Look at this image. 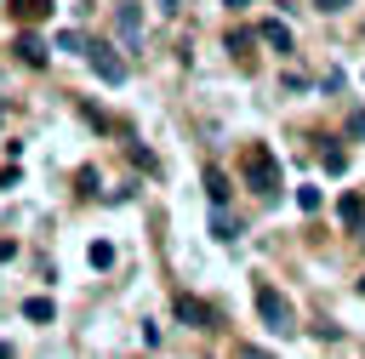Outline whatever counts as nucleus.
Masks as SVG:
<instances>
[{
    "instance_id": "nucleus-1",
    "label": "nucleus",
    "mask_w": 365,
    "mask_h": 359,
    "mask_svg": "<svg viewBox=\"0 0 365 359\" xmlns=\"http://www.w3.org/2000/svg\"><path fill=\"white\" fill-rule=\"evenodd\" d=\"M240 177H245V188L251 194H279V160H274V148L268 142H245L240 148Z\"/></svg>"
},
{
    "instance_id": "nucleus-2",
    "label": "nucleus",
    "mask_w": 365,
    "mask_h": 359,
    "mask_svg": "<svg viewBox=\"0 0 365 359\" xmlns=\"http://www.w3.org/2000/svg\"><path fill=\"white\" fill-rule=\"evenodd\" d=\"M257 313H262V325H268V331H279V336H285V331L297 325L291 302H285V296H279V291H274L268 279H257Z\"/></svg>"
},
{
    "instance_id": "nucleus-3",
    "label": "nucleus",
    "mask_w": 365,
    "mask_h": 359,
    "mask_svg": "<svg viewBox=\"0 0 365 359\" xmlns=\"http://www.w3.org/2000/svg\"><path fill=\"white\" fill-rule=\"evenodd\" d=\"M86 63H91V74H97L103 85H125V57H120L114 46L91 40V46H86Z\"/></svg>"
},
{
    "instance_id": "nucleus-4",
    "label": "nucleus",
    "mask_w": 365,
    "mask_h": 359,
    "mask_svg": "<svg viewBox=\"0 0 365 359\" xmlns=\"http://www.w3.org/2000/svg\"><path fill=\"white\" fill-rule=\"evenodd\" d=\"M114 28H120V46L125 51H143V6L137 0H120L114 6Z\"/></svg>"
},
{
    "instance_id": "nucleus-5",
    "label": "nucleus",
    "mask_w": 365,
    "mask_h": 359,
    "mask_svg": "<svg viewBox=\"0 0 365 359\" xmlns=\"http://www.w3.org/2000/svg\"><path fill=\"white\" fill-rule=\"evenodd\" d=\"M177 319L194 325V331H217V313H211L200 296H177Z\"/></svg>"
},
{
    "instance_id": "nucleus-6",
    "label": "nucleus",
    "mask_w": 365,
    "mask_h": 359,
    "mask_svg": "<svg viewBox=\"0 0 365 359\" xmlns=\"http://www.w3.org/2000/svg\"><path fill=\"white\" fill-rule=\"evenodd\" d=\"M336 222H342L348 234H365V194H342V199H336Z\"/></svg>"
},
{
    "instance_id": "nucleus-7",
    "label": "nucleus",
    "mask_w": 365,
    "mask_h": 359,
    "mask_svg": "<svg viewBox=\"0 0 365 359\" xmlns=\"http://www.w3.org/2000/svg\"><path fill=\"white\" fill-rule=\"evenodd\" d=\"M11 51H17V57H23V63H29V68H40V63H46V51H51V46H46V40H40V34H29V28H23V34H17V40H11Z\"/></svg>"
},
{
    "instance_id": "nucleus-8",
    "label": "nucleus",
    "mask_w": 365,
    "mask_h": 359,
    "mask_svg": "<svg viewBox=\"0 0 365 359\" xmlns=\"http://www.w3.org/2000/svg\"><path fill=\"white\" fill-rule=\"evenodd\" d=\"M211 239H240V217H228V205H211Z\"/></svg>"
},
{
    "instance_id": "nucleus-9",
    "label": "nucleus",
    "mask_w": 365,
    "mask_h": 359,
    "mask_svg": "<svg viewBox=\"0 0 365 359\" xmlns=\"http://www.w3.org/2000/svg\"><path fill=\"white\" fill-rule=\"evenodd\" d=\"M257 40H262V46H274V51H291V28H285L279 17H268V23L257 28Z\"/></svg>"
},
{
    "instance_id": "nucleus-10",
    "label": "nucleus",
    "mask_w": 365,
    "mask_h": 359,
    "mask_svg": "<svg viewBox=\"0 0 365 359\" xmlns=\"http://www.w3.org/2000/svg\"><path fill=\"white\" fill-rule=\"evenodd\" d=\"M57 0H6V11L17 17V23H34V17H46Z\"/></svg>"
},
{
    "instance_id": "nucleus-11",
    "label": "nucleus",
    "mask_w": 365,
    "mask_h": 359,
    "mask_svg": "<svg viewBox=\"0 0 365 359\" xmlns=\"http://www.w3.org/2000/svg\"><path fill=\"white\" fill-rule=\"evenodd\" d=\"M251 46H257V28H228V57L251 63Z\"/></svg>"
},
{
    "instance_id": "nucleus-12",
    "label": "nucleus",
    "mask_w": 365,
    "mask_h": 359,
    "mask_svg": "<svg viewBox=\"0 0 365 359\" xmlns=\"http://www.w3.org/2000/svg\"><path fill=\"white\" fill-rule=\"evenodd\" d=\"M51 46H57V51H80V57H86V46H91V40H86L80 28H57V34H51Z\"/></svg>"
},
{
    "instance_id": "nucleus-13",
    "label": "nucleus",
    "mask_w": 365,
    "mask_h": 359,
    "mask_svg": "<svg viewBox=\"0 0 365 359\" xmlns=\"http://www.w3.org/2000/svg\"><path fill=\"white\" fill-rule=\"evenodd\" d=\"M205 194H211V205H228V177L217 165H205Z\"/></svg>"
},
{
    "instance_id": "nucleus-14",
    "label": "nucleus",
    "mask_w": 365,
    "mask_h": 359,
    "mask_svg": "<svg viewBox=\"0 0 365 359\" xmlns=\"http://www.w3.org/2000/svg\"><path fill=\"white\" fill-rule=\"evenodd\" d=\"M319 165H325L331 177H342V171H348V154H342V148H319Z\"/></svg>"
},
{
    "instance_id": "nucleus-15",
    "label": "nucleus",
    "mask_w": 365,
    "mask_h": 359,
    "mask_svg": "<svg viewBox=\"0 0 365 359\" xmlns=\"http://www.w3.org/2000/svg\"><path fill=\"white\" fill-rule=\"evenodd\" d=\"M86 256H91V268H108V262H114V245H108V239H91Z\"/></svg>"
},
{
    "instance_id": "nucleus-16",
    "label": "nucleus",
    "mask_w": 365,
    "mask_h": 359,
    "mask_svg": "<svg viewBox=\"0 0 365 359\" xmlns=\"http://www.w3.org/2000/svg\"><path fill=\"white\" fill-rule=\"evenodd\" d=\"M23 319H51V296H29L23 302Z\"/></svg>"
},
{
    "instance_id": "nucleus-17",
    "label": "nucleus",
    "mask_w": 365,
    "mask_h": 359,
    "mask_svg": "<svg viewBox=\"0 0 365 359\" xmlns=\"http://www.w3.org/2000/svg\"><path fill=\"white\" fill-rule=\"evenodd\" d=\"M319 199H325V194H319L314 182H302V188H297V205H302V211H319Z\"/></svg>"
},
{
    "instance_id": "nucleus-18",
    "label": "nucleus",
    "mask_w": 365,
    "mask_h": 359,
    "mask_svg": "<svg viewBox=\"0 0 365 359\" xmlns=\"http://www.w3.org/2000/svg\"><path fill=\"white\" fill-rule=\"evenodd\" d=\"M348 137H354V142H365V108H354V114H348Z\"/></svg>"
},
{
    "instance_id": "nucleus-19",
    "label": "nucleus",
    "mask_w": 365,
    "mask_h": 359,
    "mask_svg": "<svg viewBox=\"0 0 365 359\" xmlns=\"http://www.w3.org/2000/svg\"><path fill=\"white\" fill-rule=\"evenodd\" d=\"M240 359H274V353H268V348H257V342H245V348H240Z\"/></svg>"
},
{
    "instance_id": "nucleus-20",
    "label": "nucleus",
    "mask_w": 365,
    "mask_h": 359,
    "mask_svg": "<svg viewBox=\"0 0 365 359\" xmlns=\"http://www.w3.org/2000/svg\"><path fill=\"white\" fill-rule=\"evenodd\" d=\"M319 11H348V0H314Z\"/></svg>"
},
{
    "instance_id": "nucleus-21",
    "label": "nucleus",
    "mask_w": 365,
    "mask_h": 359,
    "mask_svg": "<svg viewBox=\"0 0 365 359\" xmlns=\"http://www.w3.org/2000/svg\"><path fill=\"white\" fill-rule=\"evenodd\" d=\"M11 256H17V245H11V239H0V262H11Z\"/></svg>"
},
{
    "instance_id": "nucleus-22",
    "label": "nucleus",
    "mask_w": 365,
    "mask_h": 359,
    "mask_svg": "<svg viewBox=\"0 0 365 359\" xmlns=\"http://www.w3.org/2000/svg\"><path fill=\"white\" fill-rule=\"evenodd\" d=\"M160 11H182V0H160Z\"/></svg>"
},
{
    "instance_id": "nucleus-23",
    "label": "nucleus",
    "mask_w": 365,
    "mask_h": 359,
    "mask_svg": "<svg viewBox=\"0 0 365 359\" xmlns=\"http://www.w3.org/2000/svg\"><path fill=\"white\" fill-rule=\"evenodd\" d=\"M222 6H228V11H240V6H251V0H222Z\"/></svg>"
},
{
    "instance_id": "nucleus-24",
    "label": "nucleus",
    "mask_w": 365,
    "mask_h": 359,
    "mask_svg": "<svg viewBox=\"0 0 365 359\" xmlns=\"http://www.w3.org/2000/svg\"><path fill=\"white\" fill-rule=\"evenodd\" d=\"M0 359H11V348H6V342H0Z\"/></svg>"
},
{
    "instance_id": "nucleus-25",
    "label": "nucleus",
    "mask_w": 365,
    "mask_h": 359,
    "mask_svg": "<svg viewBox=\"0 0 365 359\" xmlns=\"http://www.w3.org/2000/svg\"><path fill=\"white\" fill-rule=\"evenodd\" d=\"M359 296H365V274H359Z\"/></svg>"
}]
</instances>
